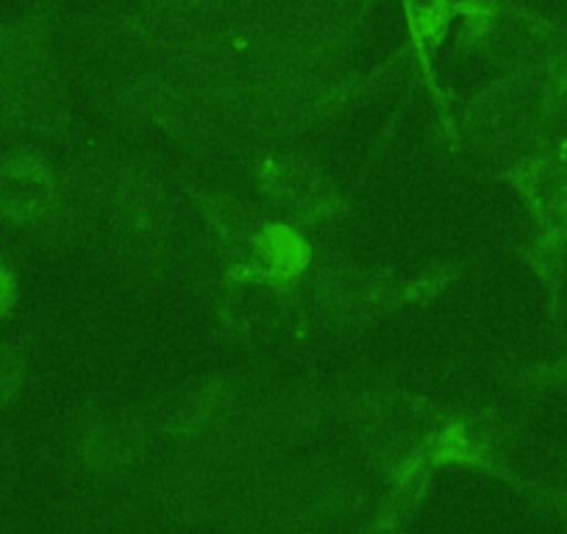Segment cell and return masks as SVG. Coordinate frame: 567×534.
<instances>
[{
	"label": "cell",
	"instance_id": "obj_1",
	"mask_svg": "<svg viewBox=\"0 0 567 534\" xmlns=\"http://www.w3.org/2000/svg\"><path fill=\"white\" fill-rule=\"evenodd\" d=\"M114 232L128 256L154 261L165 256L176 232V212L165 184L151 167L136 165L120 178L112 204Z\"/></svg>",
	"mask_w": 567,
	"mask_h": 534
},
{
	"label": "cell",
	"instance_id": "obj_2",
	"mask_svg": "<svg viewBox=\"0 0 567 534\" xmlns=\"http://www.w3.org/2000/svg\"><path fill=\"white\" fill-rule=\"evenodd\" d=\"M320 309L342 324H362L375 312H384L395 298L406 290H398V281L381 270L334 265L326 267L312 285Z\"/></svg>",
	"mask_w": 567,
	"mask_h": 534
},
{
	"label": "cell",
	"instance_id": "obj_3",
	"mask_svg": "<svg viewBox=\"0 0 567 534\" xmlns=\"http://www.w3.org/2000/svg\"><path fill=\"white\" fill-rule=\"evenodd\" d=\"M259 189L272 206L298 220H323L340 206L329 178L296 156H267L259 165Z\"/></svg>",
	"mask_w": 567,
	"mask_h": 534
},
{
	"label": "cell",
	"instance_id": "obj_4",
	"mask_svg": "<svg viewBox=\"0 0 567 534\" xmlns=\"http://www.w3.org/2000/svg\"><path fill=\"white\" fill-rule=\"evenodd\" d=\"M512 184L545 234L567 239V148L526 156L512 167Z\"/></svg>",
	"mask_w": 567,
	"mask_h": 534
},
{
	"label": "cell",
	"instance_id": "obj_5",
	"mask_svg": "<svg viewBox=\"0 0 567 534\" xmlns=\"http://www.w3.org/2000/svg\"><path fill=\"white\" fill-rule=\"evenodd\" d=\"M287 281L259 274L254 267H239V274L228 285L223 318L228 329L245 337H261L278 329L287 318Z\"/></svg>",
	"mask_w": 567,
	"mask_h": 534
},
{
	"label": "cell",
	"instance_id": "obj_6",
	"mask_svg": "<svg viewBox=\"0 0 567 534\" xmlns=\"http://www.w3.org/2000/svg\"><path fill=\"white\" fill-rule=\"evenodd\" d=\"M59 184L40 156L18 154L0 162V217L12 223H40L56 206Z\"/></svg>",
	"mask_w": 567,
	"mask_h": 534
},
{
	"label": "cell",
	"instance_id": "obj_7",
	"mask_svg": "<svg viewBox=\"0 0 567 534\" xmlns=\"http://www.w3.org/2000/svg\"><path fill=\"white\" fill-rule=\"evenodd\" d=\"M250 259H254V270L259 274L272 276L278 281H290L292 276H298L303 270L309 259L307 245L301 243L296 232L284 226H265L256 237L254 250H250Z\"/></svg>",
	"mask_w": 567,
	"mask_h": 534
},
{
	"label": "cell",
	"instance_id": "obj_8",
	"mask_svg": "<svg viewBox=\"0 0 567 534\" xmlns=\"http://www.w3.org/2000/svg\"><path fill=\"white\" fill-rule=\"evenodd\" d=\"M206 220H209L212 232L220 239L223 248L231 250V254L245 256L254 250L256 237L265 226H254V217L245 209L243 204H237L234 198H209L206 201Z\"/></svg>",
	"mask_w": 567,
	"mask_h": 534
},
{
	"label": "cell",
	"instance_id": "obj_9",
	"mask_svg": "<svg viewBox=\"0 0 567 534\" xmlns=\"http://www.w3.org/2000/svg\"><path fill=\"white\" fill-rule=\"evenodd\" d=\"M20 381H23V359L12 346L0 342V404H7L18 392Z\"/></svg>",
	"mask_w": 567,
	"mask_h": 534
},
{
	"label": "cell",
	"instance_id": "obj_10",
	"mask_svg": "<svg viewBox=\"0 0 567 534\" xmlns=\"http://www.w3.org/2000/svg\"><path fill=\"white\" fill-rule=\"evenodd\" d=\"M14 301V287H12V279H9L3 270H0V315H7L9 307H12Z\"/></svg>",
	"mask_w": 567,
	"mask_h": 534
},
{
	"label": "cell",
	"instance_id": "obj_11",
	"mask_svg": "<svg viewBox=\"0 0 567 534\" xmlns=\"http://www.w3.org/2000/svg\"><path fill=\"white\" fill-rule=\"evenodd\" d=\"M539 379H556V381H567V357L561 362L550 364V368L539 370Z\"/></svg>",
	"mask_w": 567,
	"mask_h": 534
}]
</instances>
